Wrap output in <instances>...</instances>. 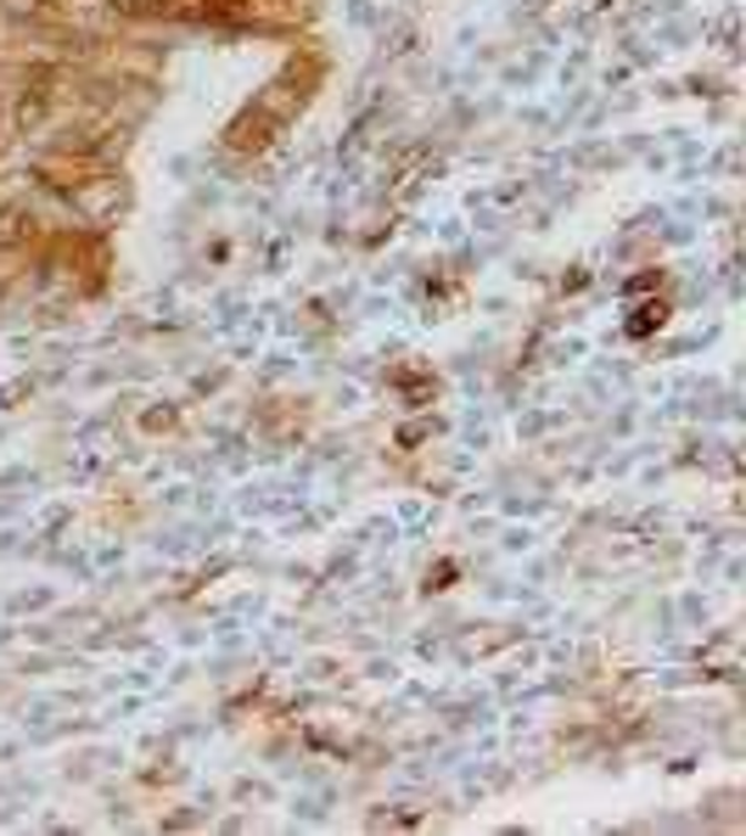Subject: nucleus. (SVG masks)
<instances>
[{"mask_svg":"<svg viewBox=\"0 0 746 836\" xmlns=\"http://www.w3.org/2000/svg\"><path fill=\"white\" fill-rule=\"evenodd\" d=\"M18 225H23V214H12V208H7V214H0V247H7V241H18V236H23Z\"/></svg>","mask_w":746,"mask_h":836,"instance_id":"f257e3e1","label":"nucleus"}]
</instances>
